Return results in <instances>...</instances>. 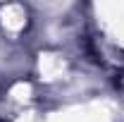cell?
<instances>
[{
  "mask_svg": "<svg viewBox=\"0 0 124 122\" xmlns=\"http://www.w3.org/2000/svg\"><path fill=\"white\" fill-rule=\"evenodd\" d=\"M0 122H2V120H0Z\"/></svg>",
  "mask_w": 124,
  "mask_h": 122,
  "instance_id": "1",
  "label": "cell"
}]
</instances>
